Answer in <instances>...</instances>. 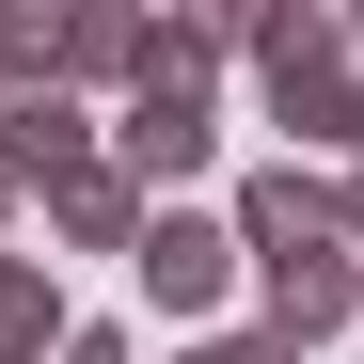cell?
Segmentation results:
<instances>
[{"mask_svg":"<svg viewBox=\"0 0 364 364\" xmlns=\"http://www.w3.org/2000/svg\"><path fill=\"white\" fill-rule=\"evenodd\" d=\"M48 32H64V0H0V80H48Z\"/></svg>","mask_w":364,"mask_h":364,"instance_id":"ba28073f","label":"cell"},{"mask_svg":"<svg viewBox=\"0 0 364 364\" xmlns=\"http://www.w3.org/2000/svg\"><path fill=\"white\" fill-rule=\"evenodd\" d=\"M0 206H16V191H0Z\"/></svg>","mask_w":364,"mask_h":364,"instance_id":"5bb4252c","label":"cell"},{"mask_svg":"<svg viewBox=\"0 0 364 364\" xmlns=\"http://www.w3.org/2000/svg\"><path fill=\"white\" fill-rule=\"evenodd\" d=\"M348 48H364V16H348Z\"/></svg>","mask_w":364,"mask_h":364,"instance_id":"4fadbf2b","label":"cell"},{"mask_svg":"<svg viewBox=\"0 0 364 364\" xmlns=\"http://www.w3.org/2000/svg\"><path fill=\"white\" fill-rule=\"evenodd\" d=\"M64 333H80V317H64V285H48L32 254H0V364H48Z\"/></svg>","mask_w":364,"mask_h":364,"instance_id":"52a82bcc","label":"cell"},{"mask_svg":"<svg viewBox=\"0 0 364 364\" xmlns=\"http://www.w3.org/2000/svg\"><path fill=\"white\" fill-rule=\"evenodd\" d=\"M143 222H159V206H143V191H127V174H111V159H95V174H64V191H48V237H64V254H143Z\"/></svg>","mask_w":364,"mask_h":364,"instance_id":"8992f818","label":"cell"},{"mask_svg":"<svg viewBox=\"0 0 364 364\" xmlns=\"http://www.w3.org/2000/svg\"><path fill=\"white\" fill-rule=\"evenodd\" d=\"M222 159V95H127L111 111V174L143 206H191V174Z\"/></svg>","mask_w":364,"mask_h":364,"instance_id":"7a4b0ae2","label":"cell"},{"mask_svg":"<svg viewBox=\"0 0 364 364\" xmlns=\"http://www.w3.org/2000/svg\"><path fill=\"white\" fill-rule=\"evenodd\" d=\"M111 127L64 95V80H0V191H64V174H95Z\"/></svg>","mask_w":364,"mask_h":364,"instance_id":"3957f363","label":"cell"},{"mask_svg":"<svg viewBox=\"0 0 364 364\" xmlns=\"http://www.w3.org/2000/svg\"><path fill=\"white\" fill-rule=\"evenodd\" d=\"M333 159H348V174H364V80H348V143H333Z\"/></svg>","mask_w":364,"mask_h":364,"instance_id":"7c38bea8","label":"cell"},{"mask_svg":"<svg viewBox=\"0 0 364 364\" xmlns=\"http://www.w3.org/2000/svg\"><path fill=\"white\" fill-rule=\"evenodd\" d=\"M48 80H64V95H127V80H143V16H127V0H64Z\"/></svg>","mask_w":364,"mask_h":364,"instance_id":"5b68a950","label":"cell"},{"mask_svg":"<svg viewBox=\"0 0 364 364\" xmlns=\"http://www.w3.org/2000/svg\"><path fill=\"white\" fill-rule=\"evenodd\" d=\"M174 364H301V348H285V333H191Z\"/></svg>","mask_w":364,"mask_h":364,"instance_id":"9c48e42d","label":"cell"},{"mask_svg":"<svg viewBox=\"0 0 364 364\" xmlns=\"http://www.w3.org/2000/svg\"><path fill=\"white\" fill-rule=\"evenodd\" d=\"M333 222H348V254H364V174H348V191H333Z\"/></svg>","mask_w":364,"mask_h":364,"instance_id":"8fae6325","label":"cell"},{"mask_svg":"<svg viewBox=\"0 0 364 364\" xmlns=\"http://www.w3.org/2000/svg\"><path fill=\"white\" fill-rule=\"evenodd\" d=\"M127 285L191 333V317H222V301L254 285V254H237V222H222V206H159V222H143V254H127Z\"/></svg>","mask_w":364,"mask_h":364,"instance_id":"6da1fadb","label":"cell"},{"mask_svg":"<svg viewBox=\"0 0 364 364\" xmlns=\"http://www.w3.org/2000/svg\"><path fill=\"white\" fill-rule=\"evenodd\" d=\"M64 364H143V348L111 333V317H80V333H64Z\"/></svg>","mask_w":364,"mask_h":364,"instance_id":"30bf717a","label":"cell"},{"mask_svg":"<svg viewBox=\"0 0 364 364\" xmlns=\"http://www.w3.org/2000/svg\"><path fill=\"white\" fill-rule=\"evenodd\" d=\"M222 222H237V254H254V269H301V254H333V237H348V222H333V174H301V159L237 174Z\"/></svg>","mask_w":364,"mask_h":364,"instance_id":"277c9868","label":"cell"}]
</instances>
